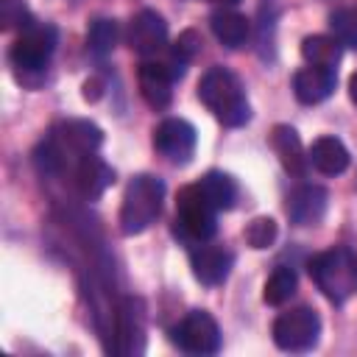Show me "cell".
Segmentation results:
<instances>
[{
  "label": "cell",
  "instance_id": "1",
  "mask_svg": "<svg viewBox=\"0 0 357 357\" xmlns=\"http://www.w3.org/2000/svg\"><path fill=\"white\" fill-rule=\"evenodd\" d=\"M198 98L229 128H237V126L248 123V117H251L245 89H243L240 78L226 67H209L204 73V78L198 81Z\"/></svg>",
  "mask_w": 357,
  "mask_h": 357
},
{
  "label": "cell",
  "instance_id": "2",
  "mask_svg": "<svg viewBox=\"0 0 357 357\" xmlns=\"http://www.w3.org/2000/svg\"><path fill=\"white\" fill-rule=\"evenodd\" d=\"M307 271L318 284V290L335 304H343L357 290V257L346 245L315 254Z\"/></svg>",
  "mask_w": 357,
  "mask_h": 357
},
{
  "label": "cell",
  "instance_id": "3",
  "mask_svg": "<svg viewBox=\"0 0 357 357\" xmlns=\"http://www.w3.org/2000/svg\"><path fill=\"white\" fill-rule=\"evenodd\" d=\"M165 201V184L156 176H134L123 192V206H120V231L123 234H139L145 231L162 212Z\"/></svg>",
  "mask_w": 357,
  "mask_h": 357
},
{
  "label": "cell",
  "instance_id": "4",
  "mask_svg": "<svg viewBox=\"0 0 357 357\" xmlns=\"http://www.w3.org/2000/svg\"><path fill=\"white\" fill-rule=\"evenodd\" d=\"M321 318L312 307H293L273 321V343L284 351H307L318 343Z\"/></svg>",
  "mask_w": 357,
  "mask_h": 357
},
{
  "label": "cell",
  "instance_id": "5",
  "mask_svg": "<svg viewBox=\"0 0 357 357\" xmlns=\"http://www.w3.org/2000/svg\"><path fill=\"white\" fill-rule=\"evenodd\" d=\"M215 206L209 204V198L204 195V190L198 184H187L178 190L176 195V215H178V226L192 237V240H209L218 229V218H215Z\"/></svg>",
  "mask_w": 357,
  "mask_h": 357
},
{
  "label": "cell",
  "instance_id": "6",
  "mask_svg": "<svg viewBox=\"0 0 357 357\" xmlns=\"http://www.w3.org/2000/svg\"><path fill=\"white\" fill-rule=\"evenodd\" d=\"M53 50H56V28L45 22L36 25L31 22L11 45V64L17 70H42L53 56Z\"/></svg>",
  "mask_w": 357,
  "mask_h": 357
},
{
  "label": "cell",
  "instance_id": "7",
  "mask_svg": "<svg viewBox=\"0 0 357 357\" xmlns=\"http://www.w3.org/2000/svg\"><path fill=\"white\" fill-rule=\"evenodd\" d=\"M173 343L187 354H215L220 349V329L204 310H192L173 329Z\"/></svg>",
  "mask_w": 357,
  "mask_h": 357
},
{
  "label": "cell",
  "instance_id": "8",
  "mask_svg": "<svg viewBox=\"0 0 357 357\" xmlns=\"http://www.w3.org/2000/svg\"><path fill=\"white\" fill-rule=\"evenodd\" d=\"M195 128L181 117H167L153 131V148L173 165H187L195 153Z\"/></svg>",
  "mask_w": 357,
  "mask_h": 357
},
{
  "label": "cell",
  "instance_id": "9",
  "mask_svg": "<svg viewBox=\"0 0 357 357\" xmlns=\"http://www.w3.org/2000/svg\"><path fill=\"white\" fill-rule=\"evenodd\" d=\"M181 73H184V67H176V64L142 61L137 81H139V92H142L145 103L151 109H167L170 98H173V78H178Z\"/></svg>",
  "mask_w": 357,
  "mask_h": 357
},
{
  "label": "cell",
  "instance_id": "10",
  "mask_svg": "<svg viewBox=\"0 0 357 357\" xmlns=\"http://www.w3.org/2000/svg\"><path fill=\"white\" fill-rule=\"evenodd\" d=\"M128 45L139 56L159 53L167 45V22L162 20V14H156L151 8L134 14V20L128 25Z\"/></svg>",
  "mask_w": 357,
  "mask_h": 357
},
{
  "label": "cell",
  "instance_id": "11",
  "mask_svg": "<svg viewBox=\"0 0 357 357\" xmlns=\"http://www.w3.org/2000/svg\"><path fill=\"white\" fill-rule=\"evenodd\" d=\"M100 142H103V131L89 120H67V123H61V128L53 137V145L59 148L61 159H64V153H78V156L95 153L100 148Z\"/></svg>",
  "mask_w": 357,
  "mask_h": 357
},
{
  "label": "cell",
  "instance_id": "12",
  "mask_svg": "<svg viewBox=\"0 0 357 357\" xmlns=\"http://www.w3.org/2000/svg\"><path fill=\"white\" fill-rule=\"evenodd\" d=\"M329 204V192L315 184H301L287 195V215L298 226H315L324 220Z\"/></svg>",
  "mask_w": 357,
  "mask_h": 357
},
{
  "label": "cell",
  "instance_id": "13",
  "mask_svg": "<svg viewBox=\"0 0 357 357\" xmlns=\"http://www.w3.org/2000/svg\"><path fill=\"white\" fill-rule=\"evenodd\" d=\"M117 337H120V346H117L120 354H131V351L142 349V340H145V304H142V298L128 296L120 301Z\"/></svg>",
  "mask_w": 357,
  "mask_h": 357
},
{
  "label": "cell",
  "instance_id": "14",
  "mask_svg": "<svg viewBox=\"0 0 357 357\" xmlns=\"http://www.w3.org/2000/svg\"><path fill=\"white\" fill-rule=\"evenodd\" d=\"M190 262H192L195 279H198L201 284L215 287V284L226 282V276H229V271H231V265H234V257H231V251H226V248L201 245V248H195V251L190 254Z\"/></svg>",
  "mask_w": 357,
  "mask_h": 357
},
{
  "label": "cell",
  "instance_id": "15",
  "mask_svg": "<svg viewBox=\"0 0 357 357\" xmlns=\"http://www.w3.org/2000/svg\"><path fill=\"white\" fill-rule=\"evenodd\" d=\"M335 84H337V75L335 70L329 67H301L296 75H293V92L301 103L312 106V103H321L326 100L332 92H335Z\"/></svg>",
  "mask_w": 357,
  "mask_h": 357
},
{
  "label": "cell",
  "instance_id": "16",
  "mask_svg": "<svg viewBox=\"0 0 357 357\" xmlns=\"http://www.w3.org/2000/svg\"><path fill=\"white\" fill-rule=\"evenodd\" d=\"M271 145H273V151H276L282 167H284L290 176H298V178H301V176L307 173V167H310V153L304 151V145H301L296 128H290V126H284V123L273 126V131H271Z\"/></svg>",
  "mask_w": 357,
  "mask_h": 357
},
{
  "label": "cell",
  "instance_id": "17",
  "mask_svg": "<svg viewBox=\"0 0 357 357\" xmlns=\"http://www.w3.org/2000/svg\"><path fill=\"white\" fill-rule=\"evenodd\" d=\"M75 184L86 201H98L112 184H114V170L95 153H86L75 165Z\"/></svg>",
  "mask_w": 357,
  "mask_h": 357
},
{
  "label": "cell",
  "instance_id": "18",
  "mask_svg": "<svg viewBox=\"0 0 357 357\" xmlns=\"http://www.w3.org/2000/svg\"><path fill=\"white\" fill-rule=\"evenodd\" d=\"M349 151L337 137H318L310 148V165L324 176H337L349 167Z\"/></svg>",
  "mask_w": 357,
  "mask_h": 357
},
{
  "label": "cell",
  "instance_id": "19",
  "mask_svg": "<svg viewBox=\"0 0 357 357\" xmlns=\"http://www.w3.org/2000/svg\"><path fill=\"white\" fill-rule=\"evenodd\" d=\"M301 56L307 64L312 67H329L335 70V64L340 61L343 56V45L335 39V36H324V33H315V36H307L301 42Z\"/></svg>",
  "mask_w": 357,
  "mask_h": 357
},
{
  "label": "cell",
  "instance_id": "20",
  "mask_svg": "<svg viewBox=\"0 0 357 357\" xmlns=\"http://www.w3.org/2000/svg\"><path fill=\"white\" fill-rule=\"evenodd\" d=\"M215 36L226 45V47H240L248 39V20L237 11H215L209 17Z\"/></svg>",
  "mask_w": 357,
  "mask_h": 357
},
{
  "label": "cell",
  "instance_id": "21",
  "mask_svg": "<svg viewBox=\"0 0 357 357\" xmlns=\"http://www.w3.org/2000/svg\"><path fill=\"white\" fill-rule=\"evenodd\" d=\"M198 187L204 190V195L209 198V204L215 209H231L234 201H237V184L231 181V176H226L220 170H209L198 181Z\"/></svg>",
  "mask_w": 357,
  "mask_h": 357
},
{
  "label": "cell",
  "instance_id": "22",
  "mask_svg": "<svg viewBox=\"0 0 357 357\" xmlns=\"http://www.w3.org/2000/svg\"><path fill=\"white\" fill-rule=\"evenodd\" d=\"M296 284H298L296 271L279 265V268L268 276V282H265V290H262L265 304H271V307H282V304L290 301V296L296 293Z\"/></svg>",
  "mask_w": 357,
  "mask_h": 357
},
{
  "label": "cell",
  "instance_id": "23",
  "mask_svg": "<svg viewBox=\"0 0 357 357\" xmlns=\"http://www.w3.org/2000/svg\"><path fill=\"white\" fill-rule=\"evenodd\" d=\"M89 50L95 56H106L117 45V25L112 20H95L89 25Z\"/></svg>",
  "mask_w": 357,
  "mask_h": 357
},
{
  "label": "cell",
  "instance_id": "24",
  "mask_svg": "<svg viewBox=\"0 0 357 357\" xmlns=\"http://www.w3.org/2000/svg\"><path fill=\"white\" fill-rule=\"evenodd\" d=\"M329 25H332V33H335V39H337L340 45L357 50V14H354V11H349V8L332 11Z\"/></svg>",
  "mask_w": 357,
  "mask_h": 357
},
{
  "label": "cell",
  "instance_id": "25",
  "mask_svg": "<svg viewBox=\"0 0 357 357\" xmlns=\"http://www.w3.org/2000/svg\"><path fill=\"white\" fill-rule=\"evenodd\" d=\"M243 237H245V243H248L251 248H268V245H273V240H276V220H273V218H254V220L245 226Z\"/></svg>",
  "mask_w": 357,
  "mask_h": 357
},
{
  "label": "cell",
  "instance_id": "26",
  "mask_svg": "<svg viewBox=\"0 0 357 357\" xmlns=\"http://www.w3.org/2000/svg\"><path fill=\"white\" fill-rule=\"evenodd\" d=\"M201 33L198 31H192V28H187L184 33H178V42L173 45V56H178L181 61H190L192 56H198L201 53Z\"/></svg>",
  "mask_w": 357,
  "mask_h": 357
},
{
  "label": "cell",
  "instance_id": "27",
  "mask_svg": "<svg viewBox=\"0 0 357 357\" xmlns=\"http://www.w3.org/2000/svg\"><path fill=\"white\" fill-rule=\"evenodd\" d=\"M349 95H351V100L357 106V73H351V78H349Z\"/></svg>",
  "mask_w": 357,
  "mask_h": 357
},
{
  "label": "cell",
  "instance_id": "28",
  "mask_svg": "<svg viewBox=\"0 0 357 357\" xmlns=\"http://www.w3.org/2000/svg\"><path fill=\"white\" fill-rule=\"evenodd\" d=\"M206 3H218V6H234V3H240V0H206Z\"/></svg>",
  "mask_w": 357,
  "mask_h": 357
},
{
  "label": "cell",
  "instance_id": "29",
  "mask_svg": "<svg viewBox=\"0 0 357 357\" xmlns=\"http://www.w3.org/2000/svg\"><path fill=\"white\" fill-rule=\"evenodd\" d=\"M3 3H6V0H3Z\"/></svg>",
  "mask_w": 357,
  "mask_h": 357
}]
</instances>
